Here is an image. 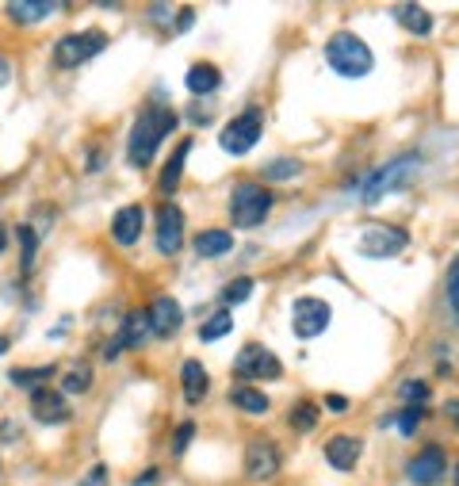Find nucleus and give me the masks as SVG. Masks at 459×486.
<instances>
[{
	"label": "nucleus",
	"mask_w": 459,
	"mask_h": 486,
	"mask_svg": "<svg viewBox=\"0 0 459 486\" xmlns=\"http://www.w3.org/2000/svg\"><path fill=\"white\" fill-rule=\"evenodd\" d=\"M173 131H176V111L173 108H146L134 119V126H131V150H126L131 165H138V169L153 165V158H157V146Z\"/></svg>",
	"instance_id": "nucleus-1"
},
{
	"label": "nucleus",
	"mask_w": 459,
	"mask_h": 486,
	"mask_svg": "<svg viewBox=\"0 0 459 486\" xmlns=\"http://www.w3.org/2000/svg\"><path fill=\"white\" fill-rule=\"evenodd\" d=\"M326 61H329V69L341 73V77H367L375 69V54H372V46L364 43L360 35H352V31H337V35H329V43H326Z\"/></svg>",
	"instance_id": "nucleus-2"
},
{
	"label": "nucleus",
	"mask_w": 459,
	"mask_h": 486,
	"mask_svg": "<svg viewBox=\"0 0 459 486\" xmlns=\"http://www.w3.org/2000/svg\"><path fill=\"white\" fill-rule=\"evenodd\" d=\"M272 207H276L272 191L261 188L257 181H241L234 188V196H230V223H234L238 230H253L272 215Z\"/></svg>",
	"instance_id": "nucleus-3"
},
{
	"label": "nucleus",
	"mask_w": 459,
	"mask_h": 486,
	"mask_svg": "<svg viewBox=\"0 0 459 486\" xmlns=\"http://www.w3.org/2000/svg\"><path fill=\"white\" fill-rule=\"evenodd\" d=\"M421 173V161L417 158H394L387 161L382 169H375L372 176H364V203H379L382 196H391V191H399L414 181V176Z\"/></svg>",
	"instance_id": "nucleus-4"
},
{
	"label": "nucleus",
	"mask_w": 459,
	"mask_h": 486,
	"mask_svg": "<svg viewBox=\"0 0 459 486\" xmlns=\"http://www.w3.org/2000/svg\"><path fill=\"white\" fill-rule=\"evenodd\" d=\"M261 134H264V111L261 108H246V111L234 115V119L222 126L219 146L230 153V158H246V153L261 142Z\"/></svg>",
	"instance_id": "nucleus-5"
},
{
	"label": "nucleus",
	"mask_w": 459,
	"mask_h": 486,
	"mask_svg": "<svg viewBox=\"0 0 459 486\" xmlns=\"http://www.w3.org/2000/svg\"><path fill=\"white\" fill-rule=\"evenodd\" d=\"M104 46H108V35H104V31H73V35H61L58 43H54V66L76 69V66H85L88 58H96Z\"/></svg>",
	"instance_id": "nucleus-6"
},
{
	"label": "nucleus",
	"mask_w": 459,
	"mask_h": 486,
	"mask_svg": "<svg viewBox=\"0 0 459 486\" xmlns=\"http://www.w3.org/2000/svg\"><path fill=\"white\" fill-rule=\"evenodd\" d=\"M329 318H334V311L318 296H299L295 306H291V329H295V337H302V341L322 337L329 329Z\"/></svg>",
	"instance_id": "nucleus-7"
},
{
	"label": "nucleus",
	"mask_w": 459,
	"mask_h": 486,
	"mask_svg": "<svg viewBox=\"0 0 459 486\" xmlns=\"http://www.w3.org/2000/svg\"><path fill=\"white\" fill-rule=\"evenodd\" d=\"M410 246V234H406L402 226H367L360 241H356V249L364 253V257H375V261H387V257H399V253Z\"/></svg>",
	"instance_id": "nucleus-8"
},
{
	"label": "nucleus",
	"mask_w": 459,
	"mask_h": 486,
	"mask_svg": "<svg viewBox=\"0 0 459 486\" xmlns=\"http://www.w3.org/2000/svg\"><path fill=\"white\" fill-rule=\"evenodd\" d=\"M234 372H238L241 379L261 383V379H279L284 364H279L276 352L264 349V344H246V349L238 352V360H234Z\"/></svg>",
	"instance_id": "nucleus-9"
},
{
	"label": "nucleus",
	"mask_w": 459,
	"mask_h": 486,
	"mask_svg": "<svg viewBox=\"0 0 459 486\" xmlns=\"http://www.w3.org/2000/svg\"><path fill=\"white\" fill-rule=\"evenodd\" d=\"M406 475H410V482H417V486H440L444 475H448V452H444L440 444H429L425 452H417L410 459Z\"/></svg>",
	"instance_id": "nucleus-10"
},
{
	"label": "nucleus",
	"mask_w": 459,
	"mask_h": 486,
	"mask_svg": "<svg viewBox=\"0 0 459 486\" xmlns=\"http://www.w3.org/2000/svg\"><path fill=\"white\" fill-rule=\"evenodd\" d=\"M149 329H153V337H173L176 329L184 326V306L176 303L173 296H157L149 303Z\"/></svg>",
	"instance_id": "nucleus-11"
},
{
	"label": "nucleus",
	"mask_w": 459,
	"mask_h": 486,
	"mask_svg": "<svg viewBox=\"0 0 459 486\" xmlns=\"http://www.w3.org/2000/svg\"><path fill=\"white\" fill-rule=\"evenodd\" d=\"M31 414L43 421V425H66L69 421V402L61 391H50V387H35L31 391Z\"/></svg>",
	"instance_id": "nucleus-12"
},
{
	"label": "nucleus",
	"mask_w": 459,
	"mask_h": 486,
	"mask_svg": "<svg viewBox=\"0 0 459 486\" xmlns=\"http://www.w3.org/2000/svg\"><path fill=\"white\" fill-rule=\"evenodd\" d=\"M184 246V211L181 207H161L157 211V249L165 257H173V253H181Z\"/></svg>",
	"instance_id": "nucleus-13"
},
{
	"label": "nucleus",
	"mask_w": 459,
	"mask_h": 486,
	"mask_svg": "<svg viewBox=\"0 0 459 486\" xmlns=\"http://www.w3.org/2000/svg\"><path fill=\"white\" fill-rule=\"evenodd\" d=\"M142 226H146V211L138 207V203H126V207L115 211V219H111V238H115V246H123V249H131L138 238H142Z\"/></svg>",
	"instance_id": "nucleus-14"
},
{
	"label": "nucleus",
	"mask_w": 459,
	"mask_h": 486,
	"mask_svg": "<svg viewBox=\"0 0 459 486\" xmlns=\"http://www.w3.org/2000/svg\"><path fill=\"white\" fill-rule=\"evenodd\" d=\"M279 449L272 441H249V449H246V475L249 479H272L276 471H279Z\"/></svg>",
	"instance_id": "nucleus-15"
},
{
	"label": "nucleus",
	"mask_w": 459,
	"mask_h": 486,
	"mask_svg": "<svg viewBox=\"0 0 459 486\" xmlns=\"http://www.w3.org/2000/svg\"><path fill=\"white\" fill-rule=\"evenodd\" d=\"M360 452H364V441L349 437V433H337V437L326 441V464L337 467V471H352L360 464Z\"/></svg>",
	"instance_id": "nucleus-16"
},
{
	"label": "nucleus",
	"mask_w": 459,
	"mask_h": 486,
	"mask_svg": "<svg viewBox=\"0 0 459 486\" xmlns=\"http://www.w3.org/2000/svg\"><path fill=\"white\" fill-rule=\"evenodd\" d=\"M54 12H58L54 0H12L8 20L20 23V28H35V23H43L46 16H54Z\"/></svg>",
	"instance_id": "nucleus-17"
},
{
	"label": "nucleus",
	"mask_w": 459,
	"mask_h": 486,
	"mask_svg": "<svg viewBox=\"0 0 459 486\" xmlns=\"http://www.w3.org/2000/svg\"><path fill=\"white\" fill-rule=\"evenodd\" d=\"M181 383H184V399H188V402H203V399H207L211 379H207V368H203L199 360H184Z\"/></svg>",
	"instance_id": "nucleus-18"
},
{
	"label": "nucleus",
	"mask_w": 459,
	"mask_h": 486,
	"mask_svg": "<svg viewBox=\"0 0 459 486\" xmlns=\"http://www.w3.org/2000/svg\"><path fill=\"white\" fill-rule=\"evenodd\" d=\"M184 85H188V93L207 96V93H214V88L222 85V73H219V66H211V61H199V66H191V69H188Z\"/></svg>",
	"instance_id": "nucleus-19"
},
{
	"label": "nucleus",
	"mask_w": 459,
	"mask_h": 486,
	"mask_svg": "<svg viewBox=\"0 0 459 486\" xmlns=\"http://www.w3.org/2000/svg\"><path fill=\"white\" fill-rule=\"evenodd\" d=\"M191 246H196V257L211 261V257H222V253L234 249V238H230V230H203Z\"/></svg>",
	"instance_id": "nucleus-20"
},
{
	"label": "nucleus",
	"mask_w": 459,
	"mask_h": 486,
	"mask_svg": "<svg viewBox=\"0 0 459 486\" xmlns=\"http://www.w3.org/2000/svg\"><path fill=\"white\" fill-rule=\"evenodd\" d=\"M394 20H399L406 31H414V35H429L432 31V16L421 4H399V8H394Z\"/></svg>",
	"instance_id": "nucleus-21"
},
{
	"label": "nucleus",
	"mask_w": 459,
	"mask_h": 486,
	"mask_svg": "<svg viewBox=\"0 0 459 486\" xmlns=\"http://www.w3.org/2000/svg\"><path fill=\"white\" fill-rule=\"evenodd\" d=\"M188 150H191V142H181V146L173 150V158H169V165H165V173H161V181H157V188H161V191H176V188H181Z\"/></svg>",
	"instance_id": "nucleus-22"
},
{
	"label": "nucleus",
	"mask_w": 459,
	"mask_h": 486,
	"mask_svg": "<svg viewBox=\"0 0 459 486\" xmlns=\"http://www.w3.org/2000/svg\"><path fill=\"white\" fill-rule=\"evenodd\" d=\"M230 402L246 414H268V394L257 387H234L230 391Z\"/></svg>",
	"instance_id": "nucleus-23"
},
{
	"label": "nucleus",
	"mask_w": 459,
	"mask_h": 486,
	"mask_svg": "<svg viewBox=\"0 0 459 486\" xmlns=\"http://www.w3.org/2000/svg\"><path fill=\"white\" fill-rule=\"evenodd\" d=\"M58 368L54 364H38V368H16V372H12V383H16V387H46V379L54 376Z\"/></svg>",
	"instance_id": "nucleus-24"
},
{
	"label": "nucleus",
	"mask_w": 459,
	"mask_h": 486,
	"mask_svg": "<svg viewBox=\"0 0 459 486\" xmlns=\"http://www.w3.org/2000/svg\"><path fill=\"white\" fill-rule=\"evenodd\" d=\"M287 421H291V429L310 433L318 421H322V410H318V402H295V406H291V414H287Z\"/></svg>",
	"instance_id": "nucleus-25"
},
{
	"label": "nucleus",
	"mask_w": 459,
	"mask_h": 486,
	"mask_svg": "<svg viewBox=\"0 0 459 486\" xmlns=\"http://www.w3.org/2000/svg\"><path fill=\"white\" fill-rule=\"evenodd\" d=\"M299 173H302V161H295V158H276V161L264 165L268 181H295Z\"/></svg>",
	"instance_id": "nucleus-26"
},
{
	"label": "nucleus",
	"mask_w": 459,
	"mask_h": 486,
	"mask_svg": "<svg viewBox=\"0 0 459 486\" xmlns=\"http://www.w3.org/2000/svg\"><path fill=\"white\" fill-rule=\"evenodd\" d=\"M230 329H234V318H230V311H219L214 318H207V322L199 326V341H219L226 337Z\"/></svg>",
	"instance_id": "nucleus-27"
},
{
	"label": "nucleus",
	"mask_w": 459,
	"mask_h": 486,
	"mask_svg": "<svg viewBox=\"0 0 459 486\" xmlns=\"http://www.w3.org/2000/svg\"><path fill=\"white\" fill-rule=\"evenodd\" d=\"M88 387H93V368H88V364L73 368V372L61 379V391H66V394H85Z\"/></svg>",
	"instance_id": "nucleus-28"
},
{
	"label": "nucleus",
	"mask_w": 459,
	"mask_h": 486,
	"mask_svg": "<svg viewBox=\"0 0 459 486\" xmlns=\"http://www.w3.org/2000/svg\"><path fill=\"white\" fill-rule=\"evenodd\" d=\"M16 238H20V246H23V272H31V268H35V249H38V234H35L31 226H20Z\"/></svg>",
	"instance_id": "nucleus-29"
},
{
	"label": "nucleus",
	"mask_w": 459,
	"mask_h": 486,
	"mask_svg": "<svg viewBox=\"0 0 459 486\" xmlns=\"http://www.w3.org/2000/svg\"><path fill=\"white\" fill-rule=\"evenodd\" d=\"M249 296H253V279L241 276V279H234V284L222 291V303H226V306H238V303H246Z\"/></svg>",
	"instance_id": "nucleus-30"
},
{
	"label": "nucleus",
	"mask_w": 459,
	"mask_h": 486,
	"mask_svg": "<svg viewBox=\"0 0 459 486\" xmlns=\"http://www.w3.org/2000/svg\"><path fill=\"white\" fill-rule=\"evenodd\" d=\"M444 299H448V306L459 314V257L452 261L448 268V276H444Z\"/></svg>",
	"instance_id": "nucleus-31"
},
{
	"label": "nucleus",
	"mask_w": 459,
	"mask_h": 486,
	"mask_svg": "<svg viewBox=\"0 0 459 486\" xmlns=\"http://www.w3.org/2000/svg\"><path fill=\"white\" fill-rule=\"evenodd\" d=\"M402 402H406V406H425V402H429V387H425L421 379L402 383Z\"/></svg>",
	"instance_id": "nucleus-32"
},
{
	"label": "nucleus",
	"mask_w": 459,
	"mask_h": 486,
	"mask_svg": "<svg viewBox=\"0 0 459 486\" xmlns=\"http://www.w3.org/2000/svg\"><path fill=\"white\" fill-rule=\"evenodd\" d=\"M421 417H425V410L421 406H410L402 417H399V433H406V437H414V433L421 429Z\"/></svg>",
	"instance_id": "nucleus-33"
},
{
	"label": "nucleus",
	"mask_w": 459,
	"mask_h": 486,
	"mask_svg": "<svg viewBox=\"0 0 459 486\" xmlns=\"http://www.w3.org/2000/svg\"><path fill=\"white\" fill-rule=\"evenodd\" d=\"M191 437H196V425H191V421H184V425H181V429H176L173 452H176V456H184V452H188V444H191Z\"/></svg>",
	"instance_id": "nucleus-34"
},
{
	"label": "nucleus",
	"mask_w": 459,
	"mask_h": 486,
	"mask_svg": "<svg viewBox=\"0 0 459 486\" xmlns=\"http://www.w3.org/2000/svg\"><path fill=\"white\" fill-rule=\"evenodd\" d=\"M85 486H108V467H104V464H96V467L85 475Z\"/></svg>",
	"instance_id": "nucleus-35"
},
{
	"label": "nucleus",
	"mask_w": 459,
	"mask_h": 486,
	"mask_svg": "<svg viewBox=\"0 0 459 486\" xmlns=\"http://www.w3.org/2000/svg\"><path fill=\"white\" fill-rule=\"evenodd\" d=\"M191 16H196V12H191V8H181V20H176V31H188V28H191Z\"/></svg>",
	"instance_id": "nucleus-36"
},
{
	"label": "nucleus",
	"mask_w": 459,
	"mask_h": 486,
	"mask_svg": "<svg viewBox=\"0 0 459 486\" xmlns=\"http://www.w3.org/2000/svg\"><path fill=\"white\" fill-rule=\"evenodd\" d=\"M326 406H329V410H344V406H349V399H341V394H329V399H326Z\"/></svg>",
	"instance_id": "nucleus-37"
},
{
	"label": "nucleus",
	"mask_w": 459,
	"mask_h": 486,
	"mask_svg": "<svg viewBox=\"0 0 459 486\" xmlns=\"http://www.w3.org/2000/svg\"><path fill=\"white\" fill-rule=\"evenodd\" d=\"M12 81V66H8V61L4 58H0V88H4Z\"/></svg>",
	"instance_id": "nucleus-38"
},
{
	"label": "nucleus",
	"mask_w": 459,
	"mask_h": 486,
	"mask_svg": "<svg viewBox=\"0 0 459 486\" xmlns=\"http://www.w3.org/2000/svg\"><path fill=\"white\" fill-rule=\"evenodd\" d=\"M153 482H157V471H146L142 479H134V486H153Z\"/></svg>",
	"instance_id": "nucleus-39"
},
{
	"label": "nucleus",
	"mask_w": 459,
	"mask_h": 486,
	"mask_svg": "<svg viewBox=\"0 0 459 486\" xmlns=\"http://www.w3.org/2000/svg\"><path fill=\"white\" fill-rule=\"evenodd\" d=\"M0 437H4V441L16 437V425H12V421H4V425H0Z\"/></svg>",
	"instance_id": "nucleus-40"
},
{
	"label": "nucleus",
	"mask_w": 459,
	"mask_h": 486,
	"mask_svg": "<svg viewBox=\"0 0 459 486\" xmlns=\"http://www.w3.org/2000/svg\"><path fill=\"white\" fill-rule=\"evenodd\" d=\"M8 249V234H4V226H0V253Z\"/></svg>",
	"instance_id": "nucleus-41"
},
{
	"label": "nucleus",
	"mask_w": 459,
	"mask_h": 486,
	"mask_svg": "<svg viewBox=\"0 0 459 486\" xmlns=\"http://www.w3.org/2000/svg\"><path fill=\"white\" fill-rule=\"evenodd\" d=\"M8 352V337H0V356H4Z\"/></svg>",
	"instance_id": "nucleus-42"
},
{
	"label": "nucleus",
	"mask_w": 459,
	"mask_h": 486,
	"mask_svg": "<svg viewBox=\"0 0 459 486\" xmlns=\"http://www.w3.org/2000/svg\"><path fill=\"white\" fill-rule=\"evenodd\" d=\"M455 486H459V467H455Z\"/></svg>",
	"instance_id": "nucleus-43"
}]
</instances>
